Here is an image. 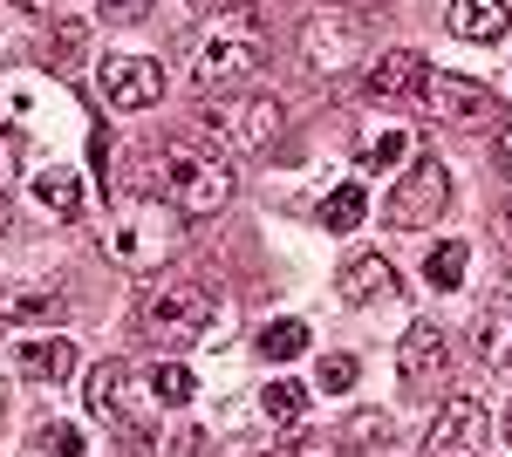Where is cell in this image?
<instances>
[{
  "label": "cell",
  "mask_w": 512,
  "mask_h": 457,
  "mask_svg": "<svg viewBox=\"0 0 512 457\" xmlns=\"http://www.w3.org/2000/svg\"><path fill=\"white\" fill-rule=\"evenodd\" d=\"M151 185L171 212H185V219H212V212H226L233 205V164L226 151H198V144H164L158 164H151Z\"/></svg>",
  "instance_id": "cell-1"
},
{
  "label": "cell",
  "mask_w": 512,
  "mask_h": 457,
  "mask_svg": "<svg viewBox=\"0 0 512 457\" xmlns=\"http://www.w3.org/2000/svg\"><path fill=\"white\" fill-rule=\"evenodd\" d=\"M212 321H219V307H212V294L198 280H164V287H151L137 301V335L158 348V355H178V348L205 342Z\"/></svg>",
  "instance_id": "cell-2"
},
{
  "label": "cell",
  "mask_w": 512,
  "mask_h": 457,
  "mask_svg": "<svg viewBox=\"0 0 512 457\" xmlns=\"http://www.w3.org/2000/svg\"><path fill=\"white\" fill-rule=\"evenodd\" d=\"M260 62H267V28H260L246 7H233V14H219V28H212V35L198 41L192 82L212 96V89H233V82H246Z\"/></svg>",
  "instance_id": "cell-3"
},
{
  "label": "cell",
  "mask_w": 512,
  "mask_h": 457,
  "mask_svg": "<svg viewBox=\"0 0 512 457\" xmlns=\"http://www.w3.org/2000/svg\"><path fill=\"white\" fill-rule=\"evenodd\" d=\"M185 212H164V205H130L117 212V226H110V260L130 273H158L171 267L178 253H185V226H178Z\"/></svg>",
  "instance_id": "cell-4"
},
{
  "label": "cell",
  "mask_w": 512,
  "mask_h": 457,
  "mask_svg": "<svg viewBox=\"0 0 512 457\" xmlns=\"http://www.w3.org/2000/svg\"><path fill=\"white\" fill-rule=\"evenodd\" d=\"M205 123H212V137H219V151H260V144L280 137L287 110H280V96H267V89H239V96L219 89V103L205 110Z\"/></svg>",
  "instance_id": "cell-5"
},
{
  "label": "cell",
  "mask_w": 512,
  "mask_h": 457,
  "mask_svg": "<svg viewBox=\"0 0 512 457\" xmlns=\"http://www.w3.org/2000/svg\"><path fill=\"white\" fill-rule=\"evenodd\" d=\"M89 417L110 423L123 444H151V417L137 410V369L96 362V369H89Z\"/></svg>",
  "instance_id": "cell-6"
},
{
  "label": "cell",
  "mask_w": 512,
  "mask_h": 457,
  "mask_svg": "<svg viewBox=\"0 0 512 457\" xmlns=\"http://www.w3.org/2000/svg\"><path fill=\"white\" fill-rule=\"evenodd\" d=\"M444 198H451V171L437 164V157H417L410 171H403V185L383 198V219H390L396 232H424L444 212Z\"/></svg>",
  "instance_id": "cell-7"
},
{
  "label": "cell",
  "mask_w": 512,
  "mask_h": 457,
  "mask_svg": "<svg viewBox=\"0 0 512 457\" xmlns=\"http://www.w3.org/2000/svg\"><path fill=\"white\" fill-rule=\"evenodd\" d=\"M362 48H369V35H362V21H355L349 7H321V14H308V28H301V55H308L315 76H342Z\"/></svg>",
  "instance_id": "cell-8"
},
{
  "label": "cell",
  "mask_w": 512,
  "mask_h": 457,
  "mask_svg": "<svg viewBox=\"0 0 512 457\" xmlns=\"http://www.w3.org/2000/svg\"><path fill=\"white\" fill-rule=\"evenodd\" d=\"M424 103H431L444 123H458V130H499V123H506V103H499L485 82H465V76H431L424 82Z\"/></svg>",
  "instance_id": "cell-9"
},
{
  "label": "cell",
  "mask_w": 512,
  "mask_h": 457,
  "mask_svg": "<svg viewBox=\"0 0 512 457\" xmlns=\"http://www.w3.org/2000/svg\"><path fill=\"white\" fill-rule=\"evenodd\" d=\"M96 89H103L110 110H151V103L164 96V69L151 62V55H103Z\"/></svg>",
  "instance_id": "cell-10"
},
{
  "label": "cell",
  "mask_w": 512,
  "mask_h": 457,
  "mask_svg": "<svg viewBox=\"0 0 512 457\" xmlns=\"http://www.w3.org/2000/svg\"><path fill=\"white\" fill-rule=\"evenodd\" d=\"M485 437H492L485 403H478V396H451V403L437 410L431 437H424V457H478V451H485Z\"/></svg>",
  "instance_id": "cell-11"
},
{
  "label": "cell",
  "mask_w": 512,
  "mask_h": 457,
  "mask_svg": "<svg viewBox=\"0 0 512 457\" xmlns=\"http://www.w3.org/2000/svg\"><path fill=\"white\" fill-rule=\"evenodd\" d=\"M424 82H431V62L417 48H390L362 76V103H424Z\"/></svg>",
  "instance_id": "cell-12"
},
{
  "label": "cell",
  "mask_w": 512,
  "mask_h": 457,
  "mask_svg": "<svg viewBox=\"0 0 512 457\" xmlns=\"http://www.w3.org/2000/svg\"><path fill=\"white\" fill-rule=\"evenodd\" d=\"M7 369L14 376H28V382H62L69 369H76V342L69 335H14L7 342Z\"/></svg>",
  "instance_id": "cell-13"
},
{
  "label": "cell",
  "mask_w": 512,
  "mask_h": 457,
  "mask_svg": "<svg viewBox=\"0 0 512 457\" xmlns=\"http://www.w3.org/2000/svg\"><path fill=\"white\" fill-rule=\"evenodd\" d=\"M396 369L410 389H431L444 369H451V342H444V328L437 321H410L403 328V348H396Z\"/></svg>",
  "instance_id": "cell-14"
},
{
  "label": "cell",
  "mask_w": 512,
  "mask_h": 457,
  "mask_svg": "<svg viewBox=\"0 0 512 457\" xmlns=\"http://www.w3.org/2000/svg\"><path fill=\"white\" fill-rule=\"evenodd\" d=\"M335 294H342L349 307L390 301V294H396V267L383 260V253H349V260H342V273H335Z\"/></svg>",
  "instance_id": "cell-15"
},
{
  "label": "cell",
  "mask_w": 512,
  "mask_h": 457,
  "mask_svg": "<svg viewBox=\"0 0 512 457\" xmlns=\"http://www.w3.org/2000/svg\"><path fill=\"white\" fill-rule=\"evenodd\" d=\"M444 28H451L458 41H478V48H492V41H506L512 7H506V0H451Z\"/></svg>",
  "instance_id": "cell-16"
},
{
  "label": "cell",
  "mask_w": 512,
  "mask_h": 457,
  "mask_svg": "<svg viewBox=\"0 0 512 457\" xmlns=\"http://www.w3.org/2000/svg\"><path fill=\"white\" fill-rule=\"evenodd\" d=\"M137 382H144V396H151L158 410H185V403L198 396V376L185 369V362H178V355H158V362H151V369H144Z\"/></svg>",
  "instance_id": "cell-17"
},
{
  "label": "cell",
  "mask_w": 512,
  "mask_h": 457,
  "mask_svg": "<svg viewBox=\"0 0 512 457\" xmlns=\"http://www.w3.org/2000/svg\"><path fill=\"white\" fill-rule=\"evenodd\" d=\"M62 294L55 287H14V294H0V328H35V321H62Z\"/></svg>",
  "instance_id": "cell-18"
},
{
  "label": "cell",
  "mask_w": 512,
  "mask_h": 457,
  "mask_svg": "<svg viewBox=\"0 0 512 457\" xmlns=\"http://www.w3.org/2000/svg\"><path fill=\"white\" fill-rule=\"evenodd\" d=\"M260 417L274 423L280 437H294V430H301V417H308V389H301L294 376H274L267 389H260Z\"/></svg>",
  "instance_id": "cell-19"
},
{
  "label": "cell",
  "mask_w": 512,
  "mask_h": 457,
  "mask_svg": "<svg viewBox=\"0 0 512 457\" xmlns=\"http://www.w3.org/2000/svg\"><path fill=\"white\" fill-rule=\"evenodd\" d=\"M35 205H48L55 219H76V212H82V178L69 171V164H48V171H35Z\"/></svg>",
  "instance_id": "cell-20"
},
{
  "label": "cell",
  "mask_w": 512,
  "mask_h": 457,
  "mask_svg": "<svg viewBox=\"0 0 512 457\" xmlns=\"http://www.w3.org/2000/svg\"><path fill=\"white\" fill-rule=\"evenodd\" d=\"M465 267H472V246L465 239H444V246H431V260H424V280H431L437 294H458L465 287Z\"/></svg>",
  "instance_id": "cell-21"
},
{
  "label": "cell",
  "mask_w": 512,
  "mask_h": 457,
  "mask_svg": "<svg viewBox=\"0 0 512 457\" xmlns=\"http://www.w3.org/2000/svg\"><path fill=\"white\" fill-rule=\"evenodd\" d=\"M403 157H410V130H403V123H383V130L362 137V157H355V164H362V171H396Z\"/></svg>",
  "instance_id": "cell-22"
},
{
  "label": "cell",
  "mask_w": 512,
  "mask_h": 457,
  "mask_svg": "<svg viewBox=\"0 0 512 457\" xmlns=\"http://www.w3.org/2000/svg\"><path fill=\"white\" fill-rule=\"evenodd\" d=\"M369 219V198H362V185H335L328 198H321V226L328 232H355Z\"/></svg>",
  "instance_id": "cell-23"
},
{
  "label": "cell",
  "mask_w": 512,
  "mask_h": 457,
  "mask_svg": "<svg viewBox=\"0 0 512 457\" xmlns=\"http://www.w3.org/2000/svg\"><path fill=\"white\" fill-rule=\"evenodd\" d=\"M260 355H267V362L308 355V321H267V328H260Z\"/></svg>",
  "instance_id": "cell-24"
},
{
  "label": "cell",
  "mask_w": 512,
  "mask_h": 457,
  "mask_svg": "<svg viewBox=\"0 0 512 457\" xmlns=\"http://www.w3.org/2000/svg\"><path fill=\"white\" fill-rule=\"evenodd\" d=\"M35 451H48V457H82V451H89V437H82L76 423H41V430H35Z\"/></svg>",
  "instance_id": "cell-25"
},
{
  "label": "cell",
  "mask_w": 512,
  "mask_h": 457,
  "mask_svg": "<svg viewBox=\"0 0 512 457\" xmlns=\"http://www.w3.org/2000/svg\"><path fill=\"white\" fill-rule=\"evenodd\" d=\"M321 389H328V396H349L355 389V355H321Z\"/></svg>",
  "instance_id": "cell-26"
},
{
  "label": "cell",
  "mask_w": 512,
  "mask_h": 457,
  "mask_svg": "<svg viewBox=\"0 0 512 457\" xmlns=\"http://www.w3.org/2000/svg\"><path fill=\"white\" fill-rule=\"evenodd\" d=\"M349 444H390V417H376V410H362L349 423Z\"/></svg>",
  "instance_id": "cell-27"
},
{
  "label": "cell",
  "mask_w": 512,
  "mask_h": 457,
  "mask_svg": "<svg viewBox=\"0 0 512 457\" xmlns=\"http://www.w3.org/2000/svg\"><path fill=\"white\" fill-rule=\"evenodd\" d=\"M14 178H21V137H14V130H0V191L14 185Z\"/></svg>",
  "instance_id": "cell-28"
},
{
  "label": "cell",
  "mask_w": 512,
  "mask_h": 457,
  "mask_svg": "<svg viewBox=\"0 0 512 457\" xmlns=\"http://www.w3.org/2000/svg\"><path fill=\"white\" fill-rule=\"evenodd\" d=\"M96 7H103V21H144L158 0H96Z\"/></svg>",
  "instance_id": "cell-29"
},
{
  "label": "cell",
  "mask_w": 512,
  "mask_h": 457,
  "mask_svg": "<svg viewBox=\"0 0 512 457\" xmlns=\"http://www.w3.org/2000/svg\"><path fill=\"white\" fill-rule=\"evenodd\" d=\"M499 171L512 178V123H499Z\"/></svg>",
  "instance_id": "cell-30"
},
{
  "label": "cell",
  "mask_w": 512,
  "mask_h": 457,
  "mask_svg": "<svg viewBox=\"0 0 512 457\" xmlns=\"http://www.w3.org/2000/svg\"><path fill=\"white\" fill-rule=\"evenodd\" d=\"M21 7H62V0H21Z\"/></svg>",
  "instance_id": "cell-31"
},
{
  "label": "cell",
  "mask_w": 512,
  "mask_h": 457,
  "mask_svg": "<svg viewBox=\"0 0 512 457\" xmlns=\"http://www.w3.org/2000/svg\"><path fill=\"white\" fill-rule=\"evenodd\" d=\"M0 232H7V191H0Z\"/></svg>",
  "instance_id": "cell-32"
},
{
  "label": "cell",
  "mask_w": 512,
  "mask_h": 457,
  "mask_svg": "<svg viewBox=\"0 0 512 457\" xmlns=\"http://www.w3.org/2000/svg\"><path fill=\"white\" fill-rule=\"evenodd\" d=\"M192 7H212V0H192Z\"/></svg>",
  "instance_id": "cell-33"
}]
</instances>
